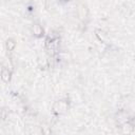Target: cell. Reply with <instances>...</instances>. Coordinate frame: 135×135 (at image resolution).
<instances>
[{"mask_svg":"<svg viewBox=\"0 0 135 135\" xmlns=\"http://www.w3.org/2000/svg\"><path fill=\"white\" fill-rule=\"evenodd\" d=\"M68 109V102L64 101V100H59V101H56L53 105V111L57 114H61L63 113L65 110Z\"/></svg>","mask_w":135,"mask_h":135,"instance_id":"obj_1","label":"cell"},{"mask_svg":"<svg viewBox=\"0 0 135 135\" xmlns=\"http://www.w3.org/2000/svg\"><path fill=\"white\" fill-rule=\"evenodd\" d=\"M122 131H123V133L127 134V135L132 134L133 131H134V127H133L132 123H130V122L128 121V122H126V123L122 124Z\"/></svg>","mask_w":135,"mask_h":135,"instance_id":"obj_2","label":"cell"},{"mask_svg":"<svg viewBox=\"0 0 135 135\" xmlns=\"http://www.w3.org/2000/svg\"><path fill=\"white\" fill-rule=\"evenodd\" d=\"M33 33L37 37H41L43 35V28H42V26L40 24H38V23H35L33 25Z\"/></svg>","mask_w":135,"mask_h":135,"instance_id":"obj_3","label":"cell"},{"mask_svg":"<svg viewBox=\"0 0 135 135\" xmlns=\"http://www.w3.org/2000/svg\"><path fill=\"white\" fill-rule=\"evenodd\" d=\"M1 79L4 81V82H8L11 80V72L7 70V69H2L1 71V75H0Z\"/></svg>","mask_w":135,"mask_h":135,"instance_id":"obj_4","label":"cell"},{"mask_svg":"<svg viewBox=\"0 0 135 135\" xmlns=\"http://www.w3.org/2000/svg\"><path fill=\"white\" fill-rule=\"evenodd\" d=\"M116 119L120 124H123V123L128 122V114H126L124 112H120V113H118Z\"/></svg>","mask_w":135,"mask_h":135,"instance_id":"obj_5","label":"cell"},{"mask_svg":"<svg viewBox=\"0 0 135 135\" xmlns=\"http://www.w3.org/2000/svg\"><path fill=\"white\" fill-rule=\"evenodd\" d=\"M5 47H6V50L9 51V52L14 51L15 47H16V42H15V40H13V39H7L6 42H5Z\"/></svg>","mask_w":135,"mask_h":135,"instance_id":"obj_6","label":"cell"},{"mask_svg":"<svg viewBox=\"0 0 135 135\" xmlns=\"http://www.w3.org/2000/svg\"><path fill=\"white\" fill-rule=\"evenodd\" d=\"M86 16H88V8L85 6H81L79 8V17L81 19H84L86 18Z\"/></svg>","mask_w":135,"mask_h":135,"instance_id":"obj_7","label":"cell"},{"mask_svg":"<svg viewBox=\"0 0 135 135\" xmlns=\"http://www.w3.org/2000/svg\"><path fill=\"white\" fill-rule=\"evenodd\" d=\"M41 132H42V135H51V129H50V127L46 126V124H43V126H42Z\"/></svg>","mask_w":135,"mask_h":135,"instance_id":"obj_8","label":"cell"},{"mask_svg":"<svg viewBox=\"0 0 135 135\" xmlns=\"http://www.w3.org/2000/svg\"><path fill=\"white\" fill-rule=\"evenodd\" d=\"M7 113H8V111H7L6 109H3V110L0 112V117L3 118V119L6 118V114H7Z\"/></svg>","mask_w":135,"mask_h":135,"instance_id":"obj_9","label":"cell"}]
</instances>
